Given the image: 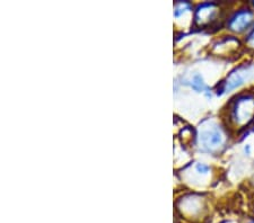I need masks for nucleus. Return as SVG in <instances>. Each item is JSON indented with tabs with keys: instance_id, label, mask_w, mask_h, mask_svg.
I'll use <instances>...</instances> for the list:
<instances>
[{
	"instance_id": "6e6552de",
	"label": "nucleus",
	"mask_w": 254,
	"mask_h": 223,
	"mask_svg": "<svg viewBox=\"0 0 254 223\" xmlns=\"http://www.w3.org/2000/svg\"><path fill=\"white\" fill-rule=\"evenodd\" d=\"M247 41L249 43H254V24L249 30V33L247 35Z\"/></svg>"
},
{
	"instance_id": "9b49d317",
	"label": "nucleus",
	"mask_w": 254,
	"mask_h": 223,
	"mask_svg": "<svg viewBox=\"0 0 254 223\" xmlns=\"http://www.w3.org/2000/svg\"><path fill=\"white\" fill-rule=\"evenodd\" d=\"M250 223H254V221H252V222H250Z\"/></svg>"
},
{
	"instance_id": "9d476101",
	"label": "nucleus",
	"mask_w": 254,
	"mask_h": 223,
	"mask_svg": "<svg viewBox=\"0 0 254 223\" xmlns=\"http://www.w3.org/2000/svg\"><path fill=\"white\" fill-rule=\"evenodd\" d=\"M252 6H253V7H254V1H253V2H252Z\"/></svg>"
},
{
	"instance_id": "20e7f679",
	"label": "nucleus",
	"mask_w": 254,
	"mask_h": 223,
	"mask_svg": "<svg viewBox=\"0 0 254 223\" xmlns=\"http://www.w3.org/2000/svg\"><path fill=\"white\" fill-rule=\"evenodd\" d=\"M249 76V70L247 68H240L236 69L235 71H233L229 74V76L224 81L218 89H217V94L223 95L225 92H229L234 89L241 87L242 85L245 83Z\"/></svg>"
},
{
	"instance_id": "1a4fd4ad",
	"label": "nucleus",
	"mask_w": 254,
	"mask_h": 223,
	"mask_svg": "<svg viewBox=\"0 0 254 223\" xmlns=\"http://www.w3.org/2000/svg\"><path fill=\"white\" fill-rule=\"evenodd\" d=\"M244 151L248 153V155H250V152H251V147H250V144H247L245 145V148H244Z\"/></svg>"
},
{
	"instance_id": "f257e3e1",
	"label": "nucleus",
	"mask_w": 254,
	"mask_h": 223,
	"mask_svg": "<svg viewBox=\"0 0 254 223\" xmlns=\"http://www.w3.org/2000/svg\"><path fill=\"white\" fill-rule=\"evenodd\" d=\"M226 136L223 129L214 122H207L199 130L198 143L204 152H218L225 145Z\"/></svg>"
},
{
	"instance_id": "0eeeda50",
	"label": "nucleus",
	"mask_w": 254,
	"mask_h": 223,
	"mask_svg": "<svg viewBox=\"0 0 254 223\" xmlns=\"http://www.w3.org/2000/svg\"><path fill=\"white\" fill-rule=\"evenodd\" d=\"M194 170H195V173L199 174V175L206 176L207 174L210 172V167H209V166L206 164H196L194 166Z\"/></svg>"
},
{
	"instance_id": "39448f33",
	"label": "nucleus",
	"mask_w": 254,
	"mask_h": 223,
	"mask_svg": "<svg viewBox=\"0 0 254 223\" xmlns=\"http://www.w3.org/2000/svg\"><path fill=\"white\" fill-rule=\"evenodd\" d=\"M217 15V8L214 3H202L195 11V22L199 25H208Z\"/></svg>"
},
{
	"instance_id": "f03ea898",
	"label": "nucleus",
	"mask_w": 254,
	"mask_h": 223,
	"mask_svg": "<svg viewBox=\"0 0 254 223\" xmlns=\"http://www.w3.org/2000/svg\"><path fill=\"white\" fill-rule=\"evenodd\" d=\"M232 119L237 124L248 123L254 116V97L251 95L240 96L231 109Z\"/></svg>"
},
{
	"instance_id": "7ed1b4c3",
	"label": "nucleus",
	"mask_w": 254,
	"mask_h": 223,
	"mask_svg": "<svg viewBox=\"0 0 254 223\" xmlns=\"http://www.w3.org/2000/svg\"><path fill=\"white\" fill-rule=\"evenodd\" d=\"M254 13L249 9V8H244V9H240L235 11L228 20V28L235 33H242L250 30L254 24Z\"/></svg>"
},
{
	"instance_id": "423d86ee",
	"label": "nucleus",
	"mask_w": 254,
	"mask_h": 223,
	"mask_svg": "<svg viewBox=\"0 0 254 223\" xmlns=\"http://www.w3.org/2000/svg\"><path fill=\"white\" fill-rule=\"evenodd\" d=\"M190 86L193 90L198 92H209V87L207 86V84L204 83L202 76L199 74H194L192 76Z\"/></svg>"
}]
</instances>
